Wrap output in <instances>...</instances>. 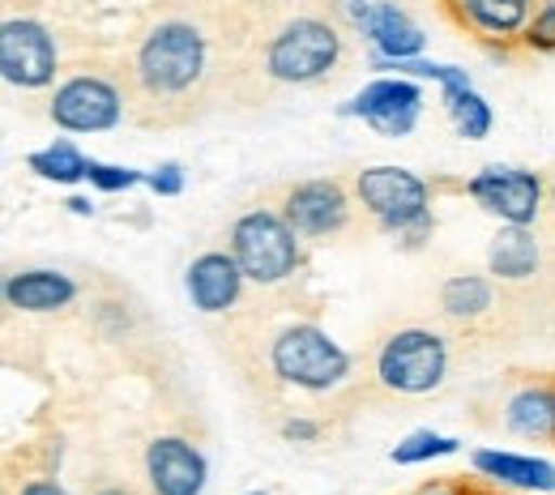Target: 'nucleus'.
Listing matches in <instances>:
<instances>
[{
	"instance_id": "obj_1",
	"label": "nucleus",
	"mask_w": 555,
	"mask_h": 495,
	"mask_svg": "<svg viewBox=\"0 0 555 495\" xmlns=\"http://www.w3.org/2000/svg\"><path fill=\"white\" fill-rule=\"evenodd\" d=\"M214 77V43L193 17H158L145 26L133 52V86L141 103L184 116L202 103Z\"/></svg>"
},
{
	"instance_id": "obj_2",
	"label": "nucleus",
	"mask_w": 555,
	"mask_h": 495,
	"mask_svg": "<svg viewBox=\"0 0 555 495\" xmlns=\"http://www.w3.org/2000/svg\"><path fill=\"white\" fill-rule=\"evenodd\" d=\"M350 193H354V206L385 235H393L402 248H423L431 239V231H436L431 184L415 175L411 167H393V162L363 167V171H354Z\"/></svg>"
},
{
	"instance_id": "obj_3",
	"label": "nucleus",
	"mask_w": 555,
	"mask_h": 495,
	"mask_svg": "<svg viewBox=\"0 0 555 495\" xmlns=\"http://www.w3.org/2000/svg\"><path fill=\"white\" fill-rule=\"evenodd\" d=\"M347 61V39L338 22L299 13L286 17L261 48V73L278 86H317Z\"/></svg>"
},
{
	"instance_id": "obj_4",
	"label": "nucleus",
	"mask_w": 555,
	"mask_h": 495,
	"mask_svg": "<svg viewBox=\"0 0 555 495\" xmlns=\"http://www.w3.org/2000/svg\"><path fill=\"white\" fill-rule=\"evenodd\" d=\"M227 248H231V257L240 261L244 278L253 286L291 283L304 265L299 231L286 222V213L270 210V206H253V210L240 213L227 231Z\"/></svg>"
},
{
	"instance_id": "obj_5",
	"label": "nucleus",
	"mask_w": 555,
	"mask_h": 495,
	"mask_svg": "<svg viewBox=\"0 0 555 495\" xmlns=\"http://www.w3.org/2000/svg\"><path fill=\"white\" fill-rule=\"evenodd\" d=\"M449 363L453 354H449L444 334L427 325H402L376 347L372 376L393 398H427L449 380Z\"/></svg>"
},
{
	"instance_id": "obj_6",
	"label": "nucleus",
	"mask_w": 555,
	"mask_h": 495,
	"mask_svg": "<svg viewBox=\"0 0 555 495\" xmlns=\"http://www.w3.org/2000/svg\"><path fill=\"white\" fill-rule=\"evenodd\" d=\"M354 359L343 351V342H334L321 325L312 321H295L286 329H278L270 342V372L282 385L304 389V393H334L350 380Z\"/></svg>"
},
{
	"instance_id": "obj_7",
	"label": "nucleus",
	"mask_w": 555,
	"mask_h": 495,
	"mask_svg": "<svg viewBox=\"0 0 555 495\" xmlns=\"http://www.w3.org/2000/svg\"><path fill=\"white\" fill-rule=\"evenodd\" d=\"M48 120L73 133V138H94V133H112L129 120V94L112 73L81 69L69 73L65 81L52 86L48 99Z\"/></svg>"
},
{
	"instance_id": "obj_8",
	"label": "nucleus",
	"mask_w": 555,
	"mask_h": 495,
	"mask_svg": "<svg viewBox=\"0 0 555 495\" xmlns=\"http://www.w3.org/2000/svg\"><path fill=\"white\" fill-rule=\"evenodd\" d=\"M423 81L415 77H402V73H380L372 77L367 86H359L347 103L338 107L343 120H363L372 133L398 142V138H411L423 120Z\"/></svg>"
},
{
	"instance_id": "obj_9",
	"label": "nucleus",
	"mask_w": 555,
	"mask_h": 495,
	"mask_svg": "<svg viewBox=\"0 0 555 495\" xmlns=\"http://www.w3.org/2000/svg\"><path fill=\"white\" fill-rule=\"evenodd\" d=\"M61 73V48L48 22L4 17L0 22V77L13 90H48Z\"/></svg>"
},
{
	"instance_id": "obj_10",
	"label": "nucleus",
	"mask_w": 555,
	"mask_h": 495,
	"mask_svg": "<svg viewBox=\"0 0 555 495\" xmlns=\"http://www.w3.org/2000/svg\"><path fill=\"white\" fill-rule=\"evenodd\" d=\"M466 197L479 206L483 213H491L500 226H534L543 213V180L526 167H504L491 162L483 171H475L466 180Z\"/></svg>"
},
{
	"instance_id": "obj_11",
	"label": "nucleus",
	"mask_w": 555,
	"mask_h": 495,
	"mask_svg": "<svg viewBox=\"0 0 555 495\" xmlns=\"http://www.w3.org/2000/svg\"><path fill=\"white\" fill-rule=\"evenodd\" d=\"M350 206H354V193H347L343 180H299L282 193V206L286 222L299 231V239H334L343 235L350 222Z\"/></svg>"
},
{
	"instance_id": "obj_12",
	"label": "nucleus",
	"mask_w": 555,
	"mask_h": 495,
	"mask_svg": "<svg viewBox=\"0 0 555 495\" xmlns=\"http://www.w3.org/2000/svg\"><path fill=\"white\" fill-rule=\"evenodd\" d=\"M141 466L150 495H206L209 457L184 435H154Z\"/></svg>"
},
{
	"instance_id": "obj_13",
	"label": "nucleus",
	"mask_w": 555,
	"mask_h": 495,
	"mask_svg": "<svg viewBox=\"0 0 555 495\" xmlns=\"http://www.w3.org/2000/svg\"><path fill=\"white\" fill-rule=\"evenodd\" d=\"M244 283L248 278H244L240 261L231 257V248H209L202 257H193L189 270H184V295L206 316L231 312L240 303V295H244Z\"/></svg>"
},
{
	"instance_id": "obj_14",
	"label": "nucleus",
	"mask_w": 555,
	"mask_h": 495,
	"mask_svg": "<svg viewBox=\"0 0 555 495\" xmlns=\"http://www.w3.org/2000/svg\"><path fill=\"white\" fill-rule=\"evenodd\" d=\"M354 35L372 48L376 61H415L427 52V35L415 17L393 4V0H372V9L363 13V22L354 26Z\"/></svg>"
},
{
	"instance_id": "obj_15",
	"label": "nucleus",
	"mask_w": 555,
	"mask_h": 495,
	"mask_svg": "<svg viewBox=\"0 0 555 495\" xmlns=\"http://www.w3.org/2000/svg\"><path fill=\"white\" fill-rule=\"evenodd\" d=\"M470 470L487 483H495V487H508V492L555 495V466L547 457L508 453V448H475Z\"/></svg>"
},
{
	"instance_id": "obj_16",
	"label": "nucleus",
	"mask_w": 555,
	"mask_h": 495,
	"mask_svg": "<svg viewBox=\"0 0 555 495\" xmlns=\"http://www.w3.org/2000/svg\"><path fill=\"white\" fill-rule=\"evenodd\" d=\"M4 303L13 312H30V316H48V312H61L77 303L81 286L65 270H48V265H35V270H17L4 278Z\"/></svg>"
},
{
	"instance_id": "obj_17",
	"label": "nucleus",
	"mask_w": 555,
	"mask_h": 495,
	"mask_svg": "<svg viewBox=\"0 0 555 495\" xmlns=\"http://www.w3.org/2000/svg\"><path fill=\"white\" fill-rule=\"evenodd\" d=\"M453 4V17L479 35L487 43H513L526 35L530 17H534V0H449Z\"/></svg>"
},
{
	"instance_id": "obj_18",
	"label": "nucleus",
	"mask_w": 555,
	"mask_h": 495,
	"mask_svg": "<svg viewBox=\"0 0 555 495\" xmlns=\"http://www.w3.org/2000/svg\"><path fill=\"white\" fill-rule=\"evenodd\" d=\"M543 265V244L534 226H500L487 244V274L495 283H530Z\"/></svg>"
},
{
	"instance_id": "obj_19",
	"label": "nucleus",
	"mask_w": 555,
	"mask_h": 495,
	"mask_svg": "<svg viewBox=\"0 0 555 495\" xmlns=\"http://www.w3.org/2000/svg\"><path fill=\"white\" fill-rule=\"evenodd\" d=\"M504 427L521 440H555V385H526L504 402Z\"/></svg>"
},
{
	"instance_id": "obj_20",
	"label": "nucleus",
	"mask_w": 555,
	"mask_h": 495,
	"mask_svg": "<svg viewBox=\"0 0 555 495\" xmlns=\"http://www.w3.org/2000/svg\"><path fill=\"white\" fill-rule=\"evenodd\" d=\"M495 308V278H483V274H453L440 286V312L449 321H479Z\"/></svg>"
},
{
	"instance_id": "obj_21",
	"label": "nucleus",
	"mask_w": 555,
	"mask_h": 495,
	"mask_svg": "<svg viewBox=\"0 0 555 495\" xmlns=\"http://www.w3.org/2000/svg\"><path fill=\"white\" fill-rule=\"evenodd\" d=\"M440 107H444V116H449V125H453V133L462 142H483L487 133H491V125H495L491 103H487L475 86H462V90L440 94Z\"/></svg>"
},
{
	"instance_id": "obj_22",
	"label": "nucleus",
	"mask_w": 555,
	"mask_h": 495,
	"mask_svg": "<svg viewBox=\"0 0 555 495\" xmlns=\"http://www.w3.org/2000/svg\"><path fill=\"white\" fill-rule=\"evenodd\" d=\"M26 167L39 175V180H52V184H81L86 180V171H90V158L77 149L73 142H52L43 145V149H35L30 158H26Z\"/></svg>"
},
{
	"instance_id": "obj_23",
	"label": "nucleus",
	"mask_w": 555,
	"mask_h": 495,
	"mask_svg": "<svg viewBox=\"0 0 555 495\" xmlns=\"http://www.w3.org/2000/svg\"><path fill=\"white\" fill-rule=\"evenodd\" d=\"M462 448L457 435H444V431H431V427H418L406 440H398L389 448V461L393 466H423V461H436V457H453Z\"/></svg>"
},
{
	"instance_id": "obj_24",
	"label": "nucleus",
	"mask_w": 555,
	"mask_h": 495,
	"mask_svg": "<svg viewBox=\"0 0 555 495\" xmlns=\"http://www.w3.org/2000/svg\"><path fill=\"white\" fill-rule=\"evenodd\" d=\"M86 180H90V188H99V193H129V188L145 184V171H133V167H116V162H99V158H90Z\"/></svg>"
},
{
	"instance_id": "obj_25",
	"label": "nucleus",
	"mask_w": 555,
	"mask_h": 495,
	"mask_svg": "<svg viewBox=\"0 0 555 495\" xmlns=\"http://www.w3.org/2000/svg\"><path fill=\"white\" fill-rule=\"evenodd\" d=\"M521 43H526L530 52L555 56V0H539L530 26H526V35H521Z\"/></svg>"
},
{
	"instance_id": "obj_26",
	"label": "nucleus",
	"mask_w": 555,
	"mask_h": 495,
	"mask_svg": "<svg viewBox=\"0 0 555 495\" xmlns=\"http://www.w3.org/2000/svg\"><path fill=\"white\" fill-rule=\"evenodd\" d=\"M145 188L154 197H180L184 193V167L180 162H158L154 171H145Z\"/></svg>"
},
{
	"instance_id": "obj_27",
	"label": "nucleus",
	"mask_w": 555,
	"mask_h": 495,
	"mask_svg": "<svg viewBox=\"0 0 555 495\" xmlns=\"http://www.w3.org/2000/svg\"><path fill=\"white\" fill-rule=\"evenodd\" d=\"M282 440H291V444H317L321 440V424L317 419H286L282 424Z\"/></svg>"
},
{
	"instance_id": "obj_28",
	"label": "nucleus",
	"mask_w": 555,
	"mask_h": 495,
	"mask_svg": "<svg viewBox=\"0 0 555 495\" xmlns=\"http://www.w3.org/2000/svg\"><path fill=\"white\" fill-rule=\"evenodd\" d=\"M334 9H338V17H343L350 30H354V26L363 22V13L372 9V0H334Z\"/></svg>"
},
{
	"instance_id": "obj_29",
	"label": "nucleus",
	"mask_w": 555,
	"mask_h": 495,
	"mask_svg": "<svg viewBox=\"0 0 555 495\" xmlns=\"http://www.w3.org/2000/svg\"><path fill=\"white\" fill-rule=\"evenodd\" d=\"M17 495H69V492H65L56 479H26Z\"/></svg>"
},
{
	"instance_id": "obj_30",
	"label": "nucleus",
	"mask_w": 555,
	"mask_h": 495,
	"mask_svg": "<svg viewBox=\"0 0 555 495\" xmlns=\"http://www.w3.org/2000/svg\"><path fill=\"white\" fill-rule=\"evenodd\" d=\"M65 206H69V213H77V218H94V201H90V197H69Z\"/></svg>"
},
{
	"instance_id": "obj_31",
	"label": "nucleus",
	"mask_w": 555,
	"mask_h": 495,
	"mask_svg": "<svg viewBox=\"0 0 555 495\" xmlns=\"http://www.w3.org/2000/svg\"><path fill=\"white\" fill-rule=\"evenodd\" d=\"M411 495H457V492H449V487H423V492H411Z\"/></svg>"
},
{
	"instance_id": "obj_32",
	"label": "nucleus",
	"mask_w": 555,
	"mask_h": 495,
	"mask_svg": "<svg viewBox=\"0 0 555 495\" xmlns=\"http://www.w3.org/2000/svg\"><path fill=\"white\" fill-rule=\"evenodd\" d=\"M244 495H270V492H261V487H257V492H244Z\"/></svg>"
},
{
	"instance_id": "obj_33",
	"label": "nucleus",
	"mask_w": 555,
	"mask_h": 495,
	"mask_svg": "<svg viewBox=\"0 0 555 495\" xmlns=\"http://www.w3.org/2000/svg\"><path fill=\"white\" fill-rule=\"evenodd\" d=\"M547 193H552V206H555V180H552V188H547Z\"/></svg>"
}]
</instances>
